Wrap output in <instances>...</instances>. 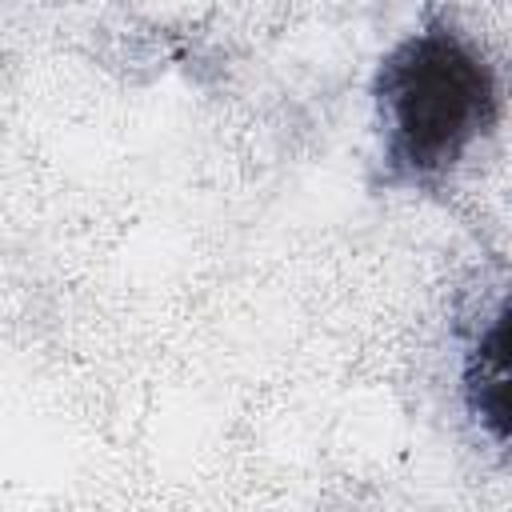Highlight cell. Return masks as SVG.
<instances>
[{
	"label": "cell",
	"instance_id": "cell-1",
	"mask_svg": "<svg viewBox=\"0 0 512 512\" xmlns=\"http://www.w3.org/2000/svg\"><path fill=\"white\" fill-rule=\"evenodd\" d=\"M380 180L388 188H432L492 132L500 112L488 56L452 24L408 32L372 80Z\"/></svg>",
	"mask_w": 512,
	"mask_h": 512
},
{
	"label": "cell",
	"instance_id": "cell-2",
	"mask_svg": "<svg viewBox=\"0 0 512 512\" xmlns=\"http://www.w3.org/2000/svg\"><path fill=\"white\" fill-rule=\"evenodd\" d=\"M504 308L492 312L488 328L472 336L468 356H464V396H468V412L496 436V444H504Z\"/></svg>",
	"mask_w": 512,
	"mask_h": 512
}]
</instances>
